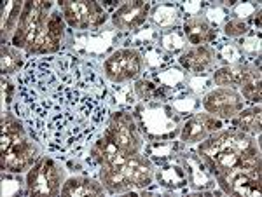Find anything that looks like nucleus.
Here are the masks:
<instances>
[{"label":"nucleus","mask_w":262,"mask_h":197,"mask_svg":"<svg viewBox=\"0 0 262 197\" xmlns=\"http://www.w3.org/2000/svg\"><path fill=\"white\" fill-rule=\"evenodd\" d=\"M133 115L143 138L149 141L173 140L177 136V133H180V115L170 105L150 102L140 103L135 108Z\"/></svg>","instance_id":"nucleus-1"},{"label":"nucleus","mask_w":262,"mask_h":197,"mask_svg":"<svg viewBox=\"0 0 262 197\" xmlns=\"http://www.w3.org/2000/svg\"><path fill=\"white\" fill-rule=\"evenodd\" d=\"M105 133H108L112 136V140L116 141L126 157L140 154L143 146V135L133 114L116 112L108 120V128L105 129Z\"/></svg>","instance_id":"nucleus-2"},{"label":"nucleus","mask_w":262,"mask_h":197,"mask_svg":"<svg viewBox=\"0 0 262 197\" xmlns=\"http://www.w3.org/2000/svg\"><path fill=\"white\" fill-rule=\"evenodd\" d=\"M143 68L142 54L135 49H119L112 53L103 63V72L108 81L122 84L129 82L140 75Z\"/></svg>","instance_id":"nucleus-3"},{"label":"nucleus","mask_w":262,"mask_h":197,"mask_svg":"<svg viewBox=\"0 0 262 197\" xmlns=\"http://www.w3.org/2000/svg\"><path fill=\"white\" fill-rule=\"evenodd\" d=\"M221 190L227 195L239 197H259L262 192L260 171H248L236 167L229 173L215 175Z\"/></svg>","instance_id":"nucleus-4"},{"label":"nucleus","mask_w":262,"mask_h":197,"mask_svg":"<svg viewBox=\"0 0 262 197\" xmlns=\"http://www.w3.org/2000/svg\"><path fill=\"white\" fill-rule=\"evenodd\" d=\"M203 108L217 119L229 120L243 110V98L236 89L217 87L203 98Z\"/></svg>","instance_id":"nucleus-5"},{"label":"nucleus","mask_w":262,"mask_h":197,"mask_svg":"<svg viewBox=\"0 0 262 197\" xmlns=\"http://www.w3.org/2000/svg\"><path fill=\"white\" fill-rule=\"evenodd\" d=\"M39 157H40L39 145L27 136V138H23L19 143L12 145L9 150L2 152L0 166H2V171L21 175V173L30 171L32 166L39 161Z\"/></svg>","instance_id":"nucleus-6"},{"label":"nucleus","mask_w":262,"mask_h":197,"mask_svg":"<svg viewBox=\"0 0 262 197\" xmlns=\"http://www.w3.org/2000/svg\"><path fill=\"white\" fill-rule=\"evenodd\" d=\"M222 129V120L206 114H194L180 128V141L184 145H194L206 140L210 135Z\"/></svg>","instance_id":"nucleus-7"},{"label":"nucleus","mask_w":262,"mask_h":197,"mask_svg":"<svg viewBox=\"0 0 262 197\" xmlns=\"http://www.w3.org/2000/svg\"><path fill=\"white\" fill-rule=\"evenodd\" d=\"M150 12V4L143 0H135V2H124L112 12L111 19L112 24L117 30H135L145 23Z\"/></svg>","instance_id":"nucleus-8"},{"label":"nucleus","mask_w":262,"mask_h":197,"mask_svg":"<svg viewBox=\"0 0 262 197\" xmlns=\"http://www.w3.org/2000/svg\"><path fill=\"white\" fill-rule=\"evenodd\" d=\"M121 169L124 171V175L129 178L133 187L140 188V190H145V188L150 187L152 182H154V175H156L154 164H152V161L149 157L140 156V154H135V156L126 159Z\"/></svg>","instance_id":"nucleus-9"},{"label":"nucleus","mask_w":262,"mask_h":197,"mask_svg":"<svg viewBox=\"0 0 262 197\" xmlns=\"http://www.w3.org/2000/svg\"><path fill=\"white\" fill-rule=\"evenodd\" d=\"M95 7L96 2H86V0H81V2L63 0L60 2V11L65 18V23L75 30H90Z\"/></svg>","instance_id":"nucleus-10"},{"label":"nucleus","mask_w":262,"mask_h":197,"mask_svg":"<svg viewBox=\"0 0 262 197\" xmlns=\"http://www.w3.org/2000/svg\"><path fill=\"white\" fill-rule=\"evenodd\" d=\"M180 164L184 166L185 173H187L189 183L196 188V190H208L213 185V175L210 173V169L203 162L200 156H194V154H179Z\"/></svg>","instance_id":"nucleus-11"},{"label":"nucleus","mask_w":262,"mask_h":197,"mask_svg":"<svg viewBox=\"0 0 262 197\" xmlns=\"http://www.w3.org/2000/svg\"><path fill=\"white\" fill-rule=\"evenodd\" d=\"M91 157L98 162L100 166H112V167H122L124 161L128 157L121 152L116 141L108 133H103L100 140H96L91 146Z\"/></svg>","instance_id":"nucleus-12"},{"label":"nucleus","mask_w":262,"mask_h":197,"mask_svg":"<svg viewBox=\"0 0 262 197\" xmlns=\"http://www.w3.org/2000/svg\"><path fill=\"white\" fill-rule=\"evenodd\" d=\"M213 61L215 53L208 45H192V47L185 49L180 56V65L192 73H205L206 70L212 68Z\"/></svg>","instance_id":"nucleus-13"},{"label":"nucleus","mask_w":262,"mask_h":197,"mask_svg":"<svg viewBox=\"0 0 262 197\" xmlns=\"http://www.w3.org/2000/svg\"><path fill=\"white\" fill-rule=\"evenodd\" d=\"M105 188L101 182H96L88 177H72L65 180L61 187V195L65 197H91V195H103Z\"/></svg>","instance_id":"nucleus-14"},{"label":"nucleus","mask_w":262,"mask_h":197,"mask_svg":"<svg viewBox=\"0 0 262 197\" xmlns=\"http://www.w3.org/2000/svg\"><path fill=\"white\" fill-rule=\"evenodd\" d=\"M184 35L189 44L192 45H205L215 39V30L212 24L201 16H192L184 23Z\"/></svg>","instance_id":"nucleus-15"},{"label":"nucleus","mask_w":262,"mask_h":197,"mask_svg":"<svg viewBox=\"0 0 262 197\" xmlns=\"http://www.w3.org/2000/svg\"><path fill=\"white\" fill-rule=\"evenodd\" d=\"M100 182L108 194H128L133 188V183L121 167L100 166Z\"/></svg>","instance_id":"nucleus-16"},{"label":"nucleus","mask_w":262,"mask_h":197,"mask_svg":"<svg viewBox=\"0 0 262 197\" xmlns=\"http://www.w3.org/2000/svg\"><path fill=\"white\" fill-rule=\"evenodd\" d=\"M23 7L25 2H16V0H9V2L2 4V27H0L2 28V44H7L14 37Z\"/></svg>","instance_id":"nucleus-17"},{"label":"nucleus","mask_w":262,"mask_h":197,"mask_svg":"<svg viewBox=\"0 0 262 197\" xmlns=\"http://www.w3.org/2000/svg\"><path fill=\"white\" fill-rule=\"evenodd\" d=\"M262 79H260V70L255 66H248L245 65L243 70V77L239 82V94L242 98L248 100L252 103H260V96H262Z\"/></svg>","instance_id":"nucleus-18"},{"label":"nucleus","mask_w":262,"mask_h":197,"mask_svg":"<svg viewBox=\"0 0 262 197\" xmlns=\"http://www.w3.org/2000/svg\"><path fill=\"white\" fill-rule=\"evenodd\" d=\"M154 178H158L159 185L164 188H182L189 183L187 173H185L182 164H173V162H163L161 167L156 171Z\"/></svg>","instance_id":"nucleus-19"},{"label":"nucleus","mask_w":262,"mask_h":197,"mask_svg":"<svg viewBox=\"0 0 262 197\" xmlns=\"http://www.w3.org/2000/svg\"><path fill=\"white\" fill-rule=\"evenodd\" d=\"M260 105L252 108H243L238 115L234 117V128L239 131L247 133L250 136L260 135Z\"/></svg>","instance_id":"nucleus-20"},{"label":"nucleus","mask_w":262,"mask_h":197,"mask_svg":"<svg viewBox=\"0 0 262 197\" xmlns=\"http://www.w3.org/2000/svg\"><path fill=\"white\" fill-rule=\"evenodd\" d=\"M42 161L44 157H39V161L32 166V169L27 175V194L28 195H48L51 197V190L46 180L44 169H42Z\"/></svg>","instance_id":"nucleus-21"},{"label":"nucleus","mask_w":262,"mask_h":197,"mask_svg":"<svg viewBox=\"0 0 262 197\" xmlns=\"http://www.w3.org/2000/svg\"><path fill=\"white\" fill-rule=\"evenodd\" d=\"M49 18V16H48ZM48 18L44 19L42 27L39 28V33H37L35 40L30 47H27L25 51L28 54H53L60 49L61 42H58L56 39H53V35L48 30Z\"/></svg>","instance_id":"nucleus-22"},{"label":"nucleus","mask_w":262,"mask_h":197,"mask_svg":"<svg viewBox=\"0 0 262 197\" xmlns=\"http://www.w3.org/2000/svg\"><path fill=\"white\" fill-rule=\"evenodd\" d=\"M42 169H44L46 180H48L51 197L60 195L61 187H63V183H65V169L51 157H44V161H42Z\"/></svg>","instance_id":"nucleus-23"},{"label":"nucleus","mask_w":262,"mask_h":197,"mask_svg":"<svg viewBox=\"0 0 262 197\" xmlns=\"http://www.w3.org/2000/svg\"><path fill=\"white\" fill-rule=\"evenodd\" d=\"M245 65H226L222 68H217L213 72V82L219 87H229V89H236L239 87L243 77Z\"/></svg>","instance_id":"nucleus-24"},{"label":"nucleus","mask_w":262,"mask_h":197,"mask_svg":"<svg viewBox=\"0 0 262 197\" xmlns=\"http://www.w3.org/2000/svg\"><path fill=\"white\" fill-rule=\"evenodd\" d=\"M175 154H179V145L171 143V140L150 141L149 149H147V157H149L152 162H159V164L171 161Z\"/></svg>","instance_id":"nucleus-25"},{"label":"nucleus","mask_w":262,"mask_h":197,"mask_svg":"<svg viewBox=\"0 0 262 197\" xmlns=\"http://www.w3.org/2000/svg\"><path fill=\"white\" fill-rule=\"evenodd\" d=\"M0 63H2V73L4 75H9V73H14L18 72L23 65V58L18 49L14 45H9V44H2V54H0Z\"/></svg>","instance_id":"nucleus-26"},{"label":"nucleus","mask_w":262,"mask_h":197,"mask_svg":"<svg viewBox=\"0 0 262 197\" xmlns=\"http://www.w3.org/2000/svg\"><path fill=\"white\" fill-rule=\"evenodd\" d=\"M150 18L159 28H171L179 19V14H177L175 7L170 6V4H161L152 11Z\"/></svg>","instance_id":"nucleus-27"},{"label":"nucleus","mask_w":262,"mask_h":197,"mask_svg":"<svg viewBox=\"0 0 262 197\" xmlns=\"http://www.w3.org/2000/svg\"><path fill=\"white\" fill-rule=\"evenodd\" d=\"M0 128H2V135H12V136H27V131H25L23 124L19 122V119L16 115H12L11 112H4L2 114V122H0Z\"/></svg>","instance_id":"nucleus-28"},{"label":"nucleus","mask_w":262,"mask_h":197,"mask_svg":"<svg viewBox=\"0 0 262 197\" xmlns=\"http://www.w3.org/2000/svg\"><path fill=\"white\" fill-rule=\"evenodd\" d=\"M65 18H63L61 11H53L48 18V30L53 35V39L58 42H63L65 39Z\"/></svg>","instance_id":"nucleus-29"},{"label":"nucleus","mask_w":262,"mask_h":197,"mask_svg":"<svg viewBox=\"0 0 262 197\" xmlns=\"http://www.w3.org/2000/svg\"><path fill=\"white\" fill-rule=\"evenodd\" d=\"M224 32H226L227 37H232V39H236V37H243L245 33L248 32V24L245 19L232 18L229 21H226V24H224Z\"/></svg>","instance_id":"nucleus-30"},{"label":"nucleus","mask_w":262,"mask_h":197,"mask_svg":"<svg viewBox=\"0 0 262 197\" xmlns=\"http://www.w3.org/2000/svg\"><path fill=\"white\" fill-rule=\"evenodd\" d=\"M135 94H137L143 103L152 102V98L158 94V87L150 81H137V84H135Z\"/></svg>","instance_id":"nucleus-31"},{"label":"nucleus","mask_w":262,"mask_h":197,"mask_svg":"<svg viewBox=\"0 0 262 197\" xmlns=\"http://www.w3.org/2000/svg\"><path fill=\"white\" fill-rule=\"evenodd\" d=\"M163 44H164V47L170 49V51H180V49L185 47V40L182 39L177 32L166 33V35L163 37Z\"/></svg>","instance_id":"nucleus-32"},{"label":"nucleus","mask_w":262,"mask_h":197,"mask_svg":"<svg viewBox=\"0 0 262 197\" xmlns=\"http://www.w3.org/2000/svg\"><path fill=\"white\" fill-rule=\"evenodd\" d=\"M253 9H255V7H253L252 4H239V6L234 7V12L239 16V19H243V14H252Z\"/></svg>","instance_id":"nucleus-33"},{"label":"nucleus","mask_w":262,"mask_h":197,"mask_svg":"<svg viewBox=\"0 0 262 197\" xmlns=\"http://www.w3.org/2000/svg\"><path fill=\"white\" fill-rule=\"evenodd\" d=\"M11 100H12V84L4 81V102L11 103Z\"/></svg>","instance_id":"nucleus-34"},{"label":"nucleus","mask_w":262,"mask_h":197,"mask_svg":"<svg viewBox=\"0 0 262 197\" xmlns=\"http://www.w3.org/2000/svg\"><path fill=\"white\" fill-rule=\"evenodd\" d=\"M226 56H234V58H238V53H236V49L234 47H224L222 49V60Z\"/></svg>","instance_id":"nucleus-35"}]
</instances>
